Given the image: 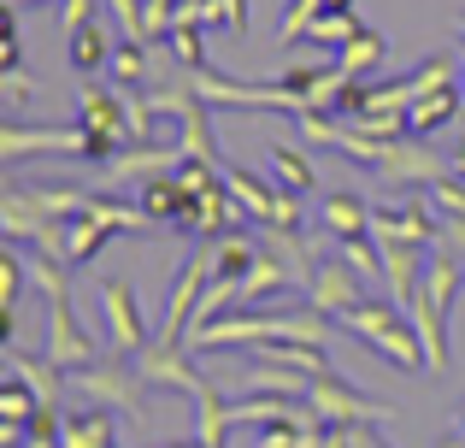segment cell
Segmentation results:
<instances>
[{
    "label": "cell",
    "mask_w": 465,
    "mask_h": 448,
    "mask_svg": "<svg viewBox=\"0 0 465 448\" xmlns=\"http://www.w3.org/2000/svg\"><path fill=\"white\" fill-rule=\"evenodd\" d=\"M59 448H118L113 437V407H77V413H65V425H59Z\"/></svg>",
    "instance_id": "obj_17"
},
{
    "label": "cell",
    "mask_w": 465,
    "mask_h": 448,
    "mask_svg": "<svg viewBox=\"0 0 465 448\" xmlns=\"http://www.w3.org/2000/svg\"><path fill=\"white\" fill-rule=\"evenodd\" d=\"M194 419H201L194 443H206V448H224V443H230V431H236V425H230V402L213 390V383H206V390L194 395Z\"/></svg>",
    "instance_id": "obj_24"
},
{
    "label": "cell",
    "mask_w": 465,
    "mask_h": 448,
    "mask_svg": "<svg viewBox=\"0 0 465 448\" xmlns=\"http://www.w3.org/2000/svg\"><path fill=\"white\" fill-rule=\"evenodd\" d=\"M424 277V248H401V242H383V295L407 313L412 289Z\"/></svg>",
    "instance_id": "obj_16"
},
{
    "label": "cell",
    "mask_w": 465,
    "mask_h": 448,
    "mask_svg": "<svg viewBox=\"0 0 465 448\" xmlns=\"http://www.w3.org/2000/svg\"><path fill=\"white\" fill-rule=\"evenodd\" d=\"M6 6H54V0H6Z\"/></svg>",
    "instance_id": "obj_37"
},
{
    "label": "cell",
    "mask_w": 465,
    "mask_h": 448,
    "mask_svg": "<svg viewBox=\"0 0 465 448\" xmlns=\"http://www.w3.org/2000/svg\"><path fill=\"white\" fill-rule=\"evenodd\" d=\"M242 219H248V213L230 201V189L213 184L206 195L189 201V213L177 219V230H183V236H194V242H218V236H230V230H242Z\"/></svg>",
    "instance_id": "obj_14"
},
{
    "label": "cell",
    "mask_w": 465,
    "mask_h": 448,
    "mask_svg": "<svg viewBox=\"0 0 465 448\" xmlns=\"http://www.w3.org/2000/svg\"><path fill=\"white\" fill-rule=\"evenodd\" d=\"M30 89L35 83L24 77V65H12V71H0V95H6V106H12V118L24 113V101H30Z\"/></svg>",
    "instance_id": "obj_33"
},
{
    "label": "cell",
    "mask_w": 465,
    "mask_h": 448,
    "mask_svg": "<svg viewBox=\"0 0 465 448\" xmlns=\"http://www.w3.org/2000/svg\"><path fill=\"white\" fill-rule=\"evenodd\" d=\"M113 83L118 89H142L148 83V42H124V47H113Z\"/></svg>",
    "instance_id": "obj_29"
},
{
    "label": "cell",
    "mask_w": 465,
    "mask_h": 448,
    "mask_svg": "<svg viewBox=\"0 0 465 448\" xmlns=\"http://www.w3.org/2000/svg\"><path fill=\"white\" fill-rule=\"evenodd\" d=\"M65 383L83 395V402L94 407H113V413H124L136 431H148V402H142V372L124 366V360H89V366L65 372Z\"/></svg>",
    "instance_id": "obj_4"
},
{
    "label": "cell",
    "mask_w": 465,
    "mask_h": 448,
    "mask_svg": "<svg viewBox=\"0 0 465 448\" xmlns=\"http://www.w3.org/2000/svg\"><path fill=\"white\" fill-rule=\"evenodd\" d=\"M424 195L436 201V213H442V219H465V177L442 172L436 184H424Z\"/></svg>",
    "instance_id": "obj_31"
},
{
    "label": "cell",
    "mask_w": 465,
    "mask_h": 448,
    "mask_svg": "<svg viewBox=\"0 0 465 448\" xmlns=\"http://www.w3.org/2000/svg\"><path fill=\"white\" fill-rule=\"evenodd\" d=\"M71 65H77V71L113 65V42H106L101 18H89V24H77V30H71Z\"/></svg>",
    "instance_id": "obj_26"
},
{
    "label": "cell",
    "mask_w": 465,
    "mask_h": 448,
    "mask_svg": "<svg viewBox=\"0 0 465 448\" xmlns=\"http://www.w3.org/2000/svg\"><path fill=\"white\" fill-rule=\"evenodd\" d=\"M165 448H206V443H165Z\"/></svg>",
    "instance_id": "obj_42"
},
{
    "label": "cell",
    "mask_w": 465,
    "mask_h": 448,
    "mask_svg": "<svg viewBox=\"0 0 465 448\" xmlns=\"http://www.w3.org/2000/svg\"><path fill=\"white\" fill-rule=\"evenodd\" d=\"M101 307H106V354L136 360L148 348V324H142V301L124 277H106L101 284Z\"/></svg>",
    "instance_id": "obj_8"
},
{
    "label": "cell",
    "mask_w": 465,
    "mask_h": 448,
    "mask_svg": "<svg viewBox=\"0 0 465 448\" xmlns=\"http://www.w3.org/2000/svg\"><path fill=\"white\" fill-rule=\"evenodd\" d=\"M30 413H35L30 383H24V378H6V383H0V419H6V425H30Z\"/></svg>",
    "instance_id": "obj_32"
},
{
    "label": "cell",
    "mask_w": 465,
    "mask_h": 448,
    "mask_svg": "<svg viewBox=\"0 0 465 448\" xmlns=\"http://www.w3.org/2000/svg\"><path fill=\"white\" fill-rule=\"evenodd\" d=\"M289 284H295V272H289L272 248H260V260H253L248 277H242V301H236V307H260L265 295H277V289H289Z\"/></svg>",
    "instance_id": "obj_22"
},
{
    "label": "cell",
    "mask_w": 465,
    "mask_h": 448,
    "mask_svg": "<svg viewBox=\"0 0 465 448\" xmlns=\"http://www.w3.org/2000/svg\"><path fill=\"white\" fill-rule=\"evenodd\" d=\"M330 148L348 154L365 172L389 177V184H407V189H424V184L442 177V160H436L430 148H419V142H407V136H360V130H348L341 118H336V130H330Z\"/></svg>",
    "instance_id": "obj_1"
},
{
    "label": "cell",
    "mask_w": 465,
    "mask_h": 448,
    "mask_svg": "<svg viewBox=\"0 0 465 448\" xmlns=\"http://www.w3.org/2000/svg\"><path fill=\"white\" fill-rule=\"evenodd\" d=\"M77 124L89 130V154L83 160H94V165H106L118 148H130V118H124V95H113V89H94V83H83L77 89Z\"/></svg>",
    "instance_id": "obj_5"
},
{
    "label": "cell",
    "mask_w": 465,
    "mask_h": 448,
    "mask_svg": "<svg viewBox=\"0 0 465 448\" xmlns=\"http://www.w3.org/2000/svg\"><path fill=\"white\" fill-rule=\"evenodd\" d=\"M436 248H448V254H460V260H465V219H442V236H436Z\"/></svg>",
    "instance_id": "obj_35"
},
{
    "label": "cell",
    "mask_w": 465,
    "mask_h": 448,
    "mask_svg": "<svg viewBox=\"0 0 465 448\" xmlns=\"http://www.w3.org/2000/svg\"><path fill=\"white\" fill-rule=\"evenodd\" d=\"M24 277H30V272H24V254H18V248H6V254H0V336H6V343L18 336V301H24Z\"/></svg>",
    "instance_id": "obj_23"
},
{
    "label": "cell",
    "mask_w": 465,
    "mask_h": 448,
    "mask_svg": "<svg viewBox=\"0 0 465 448\" xmlns=\"http://www.w3.org/2000/svg\"><path fill=\"white\" fill-rule=\"evenodd\" d=\"M183 165V148H159V142H130L118 148L113 160L101 165V189H118V184H148L159 172H177Z\"/></svg>",
    "instance_id": "obj_13"
},
{
    "label": "cell",
    "mask_w": 465,
    "mask_h": 448,
    "mask_svg": "<svg viewBox=\"0 0 465 448\" xmlns=\"http://www.w3.org/2000/svg\"><path fill=\"white\" fill-rule=\"evenodd\" d=\"M454 30H460V42H465V12H460V18H454Z\"/></svg>",
    "instance_id": "obj_39"
},
{
    "label": "cell",
    "mask_w": 465,
    "mask_h": 448,
    "mask_svg": "<svg viewBox=\"0 0 465 448\" xmlns=\"http://www.w3.org/2000/svg\"><path fill=\"white\" fill-rule=\"evenodd\" d=\"M265 160H272V177H277V189H295V195H312L318 189V172H312V160L295 148V142H265Z\"/></svg>",
    "instance_id": "obj_19"
},
{
    "label": "cell",
    "mask_w": 465,
    "mask_h": 448,
    "mask_svg": "<svg viewBox=\"0 0 465 448\" xmlns=\"http://www.w3.org/2000/svg\"><path fill=\"white\" fill-rule=\"evenodd\" d=\"M318 230H324L330 242L371 236V201L348 195V189H336V195H324V201H318Z\"/></svg>",
    "instance_id": "obj_15"
},
{
    "label": "cell",
    "mask_w": 465,
    "mask_h": 448,
    "mask_svg": "<svg viewBox=\"0 0 465 448\" xmlns=\"http://www.w3.org/2000/svg\"><path fill=\"white\" fill-rule=\"evenodd\" d=\"M242 390H248V395H295V402H307V390H312V372L277 366V360H253V372L242 378Z\"/></svg>",
    "instance_id": "obj_18"
},
{
    "label": "cell",
    "mask_w": 465,
    "mask_h": 448,
    "mask_svg": "<svg viewBox=\"0 0 465 448\" xmlns=\"http://www.w3.org/2000/svg\"><path fill=\"white\" fill-rule=\"evenodd\" d=\"M142 230H153V219L142 213V201L130 207V201L89 195V207H83L77 219H65V260L71 265H89L113 236H142Z\"/></svg>",
    "instance_id": "obj_3"
},
{
    "label": "cell",
    "mask_w": 465,
    "mask_h": 448,
    "mask_svg": "<svg viewBox=\"0 0 465 448\" xmlns=\"http://www.w3.org/2000/svg\"><path fill=\"white\" fill-rule=\"evenodd\" d=\"M0 154H6V165H24V154H71V160H83V154H89V130H83V124L30 130L24 118H6V130H0Z\"/></svg>",
    "instance_id": "obj_9"
},
{
    "label": "cell",
    "mask_w": 465,
    "mask_h": 448,
    "mask_svg": "<svg viewBox=\"0 0 465 448\" xmlns=\"http://www.w3.org/2000/svg\"><path fill=\"white\" fill-rule=\"evenodd\" d=\"M436 448H465V443H460V437H448V443H436Z\"/></svg>",
    "instance_id": "obj_40"
},
{
    "label": "cell",
    "mask_w": 465,
    "mask_h": 448,
    "mask_svg": "<svg viewBox=\"0 0 465 448\" xmlns=\"http://www.w3.org/2000/svg\"><path fill=\"white\" fill-rule=\"evenodd\" d=\"M460 95H465V54H460Z\"/></svg>",
    "instance_id": "obj_41"
},
{
    "label": "cell",
    "mask_w": 465,
    "mask_h": 448,
    "mask_svg": "<svg viewBox=\"0 0 465 448\" xmlns=\"http://www.w3.org/2000/svg\"><path fill=\"white\" fill-rule=\"evenodd\" d=\"M383 54H389V42H383V35H377V30H360V35H353V42L336 54V65L348 71V77H365V71H377V65H383Z\"/></svg>",
    "instance_id": "obj_27"
},
{
    "label": "cell",
    "mask_w": 465,
    "mask_h": 448,
    "mask_svg": "<svg viewBox=\"0 0 465 448\" xmlns=\"http://www.w3.org/2000/svg\"><path fill=\"white\" fill-rule=\"evenodd\" d=\"M194 348L189 343H148L130 366L142 372V383H165V390H183V395H201L206 390V378L194 372Z\"/></svg>",
    "instance_id": "obj_11"
},
{
    "label": "cell",
    "mask_w": 465,
    "mask_h": 448,
    "mask_svg": "<svg viewBox=\"0 0 465 448\" xmlns=\"http://www.w3.org/2000/svg\"><path fill=\"white\" fill-rule=\"evenodd\" d=\"M318 12H330V0H289V6H283V18H277V47L307 42V30H312V18H318Z\"/></svg>",
    "instance_id": "obj_30"
},
{
    "label": "cell",
    "mask_w": 465,
    "mask_h": 448,
    "mask_svg": "<svg viewBox=\"0 0 465 448\" xmlns=\"http://www.w3.org/2000/svg\"><path fill=\"white\" fill-rule=\"evenodd\" d=\"M365 277L353 272L341 254H324V260L312 265V284H307V307H318V313H330V319H341L348 307H360V301H371L365 295Z\"/></svg>",
    "instance_id": "obj_10"
},
{
    "label": "cell",
    "mask_w": 465,
    "mask_h": 448,
    "mask_svg": "<svg viewBox=\"0 0 465 448\" xmlns=\"http://www.w3.org/2000/svg\"><path fill=\"white\" fill-rule=\"evenodd\" d=\"M460 106H465L460 83H454V89H430V95H419V101L407 106V130H412V136H430V130L454 124V118H460Z\"/></svg>",
    "instance_id": "obj_20"
},
{
    "label": "cell",
    "mask_w": 465,
    "mask_h": 448,
    "mask_svg": "<svg viewBox=\"0 0 465 448\" xmlns=\"http://www.w3.org/2000/svg\"><path fill=\"white\" fill-rule=\"evenodd\" d=\"M94 18V0H59V24H65V35L77 30V24Z\"/></svg>",
    "instance_id": "obj_34"
},
{
    "label": "cell",
    "mask_w": 465,
    "mask_h": 448,
    "mask_svg": "<svg viewBox=\"0 0 465 448\" xmlns=\"http://www.w3.org/2000/svg\"><path fill=\"white\" fill-rule=\"evenodd\" d=\"M454 437H460V443H465V413H460V425H454Z\"/></svg>",
    "instance_id": "obj_43"
},
{
    "label": "cell",
    "mask_w": 465,
    "mask_h": 448,
    "mask_svg": "<svg viewBox=\"0 0 465 448\" xmlns=\"http://www.w3.org/2000/svg\"><path fill=\"white\" fill-rule=\"evenodd\" d=\"M42 354L54 360L59 372H77V366H89V360H94V336L71 319V295L47 301V348H42Z\"/></svg>",
    "instance_id": "obj_12"
},
{
    "label": "cell",
    "mask_w": 465,
    "mask_h": 448,
    "mask_svg": "<svg viewBox=\"0 0 465 448\" xmlns=\"http://www.w3.org/2000/svg\"><path fill=\"white\" fill-rule=\"evenodd\" d=\"M448 172H454V177H465V136H460V148H454V160H448Z\"/></svg>",
    "instance_id": "obj_36"
},
{
    "label": "cell",
    "mask_w": 465,
    "mask_h": 448,
    "mask_svg": "<svg viewBox=\"0 0 465 448\" xmlns=\"http://www.w3.org/2000/svg\"><path fill=\"white\" fill-rule=\"evenodd\" d=\"M336 324L348 336H360L365 348H377V354H383L389 366H401V372H424V366H430L419 331H412V319H401L395 301H360V307H348Z\"/></svg>",
    "instance_id": "obj_2"
},
{
    "label": "cell",
    "mask_w": 465,
    "mask_h": 448,
    "mask_svg": "<svg viewBox=\"0 0 465 448\" xmlns=\"http://www.w3.org/2000/svg\"><path fill=\"white\" fill-rule=\"evenodd\" d=\"M253 260H260V248H253L242 230H230V236H218V242H213V277H230V284H242Z\"/></svg>",
    "instance_id": "obj_25"
},
{
    "label": "cell",
    "mask_w": 465,
    "mask_h": 448,
    "mask_svg": "<svg viewBox=\"0 0 465 448\" xmlns=\"http://www.w3.org/2000/svg\"><path fill=\"white\" fill-rule=\"evenodd\" d=\"M189 189L177 184V172H159V177H148V184H142V213H148L153 224H177L183 213H189Z\"/></svg>",
    "instance_id": "obj_21"
},
{
    "label": "cell",
    "mask_w": 465,
    "mask_h": 448,
    "mask_svg": "<svg viewBox=\"0 0 465 448\" xmlns=\"http://www.w3.org/2000/svg\"><path fill=\"white\" fill-rule=\"evenodd\" d=\"M360 30H365V24L353 18V6H348V12H318V18H312V30H307V42H318V47H336V54H341V47H348Z\"/></svg>",
    "instance_id": "obj_28"
},
{
    "label": "cell",
    "mask_w": 465,
    "mask_h": 448,
    "mask_svg": "<svg viewBox=\"0 0 465 448\" xmlns=\"http://www.w3.org/2000/svg\"><path fill=\"white\" fill-rule=\"evenodd\" d=\"M307 407L324 425H383V419H395V407L389 402H371L365 390H353V383H341L336 372H324V378H312L307 390Z\"/></svg>",
    "instance_id": "obj_7"
},
{
    "label": "cell",
    "mask_w": 465,
    "mask_h": 448,
    "mask_svg": "<svg viewBox=\"0 0 465 448\" xmlns=\"http://www.w3.org/2000/svg\"><path fill=\"white\" fill-rule=\"evenodd\" d=\"M371 236L377 242H401V248H424V242L442 236V213L436 201L424 195H395V201H377L371 207Z\"/></svg>",
    "instance_id": "obj_6"
},
{
    "label": "cell",
    "mask_w": 465,
    "mask_h": 448,
    "mask_svg": "<svg viewBox=\"0 0 465 448\" xmlns=\"http://www.w3.org/2000/svg\"><path fill=\"white\" fill-rule=\"evenodd\" d=\"M353 6V0H330V12H348Z\"/></svg>",
    "instance_id": "obj_38"
}]
</instances>
